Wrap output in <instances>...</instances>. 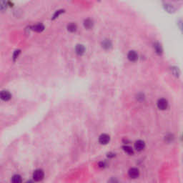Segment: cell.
I'll return each instance as SVG.
<instances>
[{
    "label": "cell",
    "instance_id": "obj_1",
    "mask_svg": "<svg viewBox=\"0 0 183 183\" xmlns=\"http://www.w3.org/2000/svg\"><path fill=\"white\" fill-rule=\"evenodd\" d=\"M44 176H45V173H44L43 170L40 169H36L33 173V179L37 182L42 180L44 178Z\"/></svg>",
    "mask_w": 183,
    "mask_h": 183
},
{
    "label": "cell",
    "instance_id": "obj_2",
    "mask_svg": "<svg viewBox=\"0 0 183 183\" xmlns=\"http://www.w3.org/2000/svg\"><path fill=\"white\" fill-rule=\"evenodd\" d=\"M157 107L161 110H165L168 107V102L166 99H160L157 101Z\"/></svg>",
    "mask_w": 183,
    "mask_h": 183
},
{
    "label": "cell",
    "instance_id": "obj_3",
    "mask_svg": "<svg viewBox=\"0 0 183 183\" xmlns=\"http://www.w3.org/2000/svg\"><path fill=\"white\" fill-rule=\"evenodd\" d=\"M128 175L129 178H132V179H136L140 175V170L135 167L131 168L128 171Z\"/></svg>",
    "mask_w": 183,
    "mask_h": 183
},
{
    "label": "cell",
    "instance_id": "obj_4",
    "mask_svg": "<svg viewBox=\"0 0 183 183\" xmlns=\"http://www.w3.org/2000/svg\"><path fill=\"white\" fill-rule=\"evenodd\" d=\"M127 58L130 62H136L138 60V54L134 50H131L128 52L127 54Z\"/></svg>",
    "mask_w": 183,
    "mask_h": 183
},
{
    "label": "cell",
    "instance_id": "obj_5",
    "mask_svg": "<svg viewBox=\"0 0 183 183\" xmlns=\"http://www.w3.org/2000/svg\"><path fill=\"white\" fill-rule=\"evenodd\" d=\"M110 141V137L107 134H102L99 137V142L102 144H108L109 142Z\"/></svg>",
    "mask_w": 183,
    "mask_h": 183
},
{
    "label": "cell",
    "instance_id": "obj_6",
    "mask_svg": "<svg viewBox=\"0 0 183 183\" xmlns=\"http://www.w3.org/2000/svg\"><path fill=\"white\" fill-rule=\"evenodd\" d=\"M145 147V143L142 140H137L135 143V148L137 151H142Z\"/></svg>",
    "mask_w": 183,
    "mask_h": 183
},
{
    "label": "cell",
    "instance_id": "obj_7",
    "mask_svg": "<svg viewBox=\"0 0 183 183\" xmlns=\"http://www.w3.org/2000/svg\"><path fill=\"white\" fill-rule=\"evenodd\" d=\"M102 47L106 50H110V49L113 47V44H112L111 41L110 39H104V40L102 42Z\"/></svg>",
    "mask_w": 183,
    "mask_h": 183
},
{
    "label": "cell",
    "instance_id": "obj_8",
    "mask_svg": "<svg viewBox=\"0 0 183 183\" xmlns=\"http://www.w3.org/2000/svg\"><path fill=\"white\" fill-rule=\"evenodd\" d=\"M0 96H1V100L4 101H9L12 97L11 94L8 91H1Z\"/></svg>",
    "mask_w": 183,
    "mask_h": 183
},
{
    "label": "cell",
    "instance_id": "obj_9",
    "mask_svg": "<svg viewBox=\"0 0 183 183\" xmlns=\"http://www.w3.org/2000/svg\"><path fill=\"white\" fill-rule=\"evenodd\" d=\"M31 28H32V30L35 31V32H42V31H44V29H45V26H44L42 24L39 23L32 26Z\"/></svg>",
    "mask_w": 183,
    "mask_h": 183
},
{
    "label": "cell",
    "instance_id": "obj_10",
    "mask_svg": "<svg viewBox=\"0 0 183 183\" xmlns=\"http://www.w3.org/2000/svg\"><path fill=\"white\" fill-rule=\"evenodd\" d=\"M76 53L79 56H82L85 54V47L82 45H77L75 48Z\"/></svg>",
    "mask_w": 183,
    "mask_h": 183
},
{
    "label": "cell",
    "instance_id": "obj_11",
    "mask_svg": "<svg viewBox=\"0 0 183 183\" xmlns=\"http://www.w3.org/2000/svg\"><path fill=\"white\" fill-rule=\"evenodd\" d=\"M164 9H165V11L167 12L168 13H174L175 12V8L173 5L170 4H168V3H166L163 5Z\"/></svg>",
    "mask_w": 183,
    "mask_h": 183
},
{
    "label": "cell",
    "instance_id": "obj_12",
    "mask_svg": "<svg viewBox=\"0 0 183 183\" xmlns=\"http://www.w3.org/2000/svg\"><path fill=\"white\" fill-rule=\"evenodd\" d=\"M154 49L155 52L157 53L158 55H162V53H163V49H162V46L159 42H155L154 44Z\"/></svg>",
    "mask_w": 183,
    "mask_h": 183
},
{
    "label": "cell",
    "instance_id": "obj_13",
    "mask_svg": "<svg viewBox=\"0 0 183 183\" xmlns=\"http://www.w3.org/2000/svg\"><path fill=\"white\" fill-rule=\"evenodd\" d=\"M93 25H94V23H93V21L91 19H87V20H85L84 21V26L86 29H92L93 27Z\"/></svg>",
    "mask_w": 183,
    "mask_h": 183
},
{
    "label": "cell",
    "instance_id": "obj_14",
    "mask_svg": "<svg viewBox=\"0 0 183 183\" xmlns=\"http://www.w3.org/2000/svg\"><path fill=\"white\" fill-rule=\"evenodd\" d=\"M7 6H8V3L6 0H0V9H1V12L6 11Z\"/></svg>",
    "mask_w": 183,
    "mask_h": 183
},
{
    "label": "cell",
    "instance_id": "obj_15",
    "mask_svg": "<svg viewBox=\"0 0 183 183\" xmlns=\"http://www.w3.org/2000/svg\"><path fill=\"white\" fill-rule=\"evenodd\" d=\"M77 29V24L75 23H69L67 25V30L70 32H75Z\"/></svg>",
    "mask_w": 183,
    "mask_h": 183
},
{
    "label": "cell",
    "instance_id": "obj_16",
    "mask_svg": "<svg viewBox=\"0 0 183 183\" xmlns=\"http://www.w3.org/2000/svg\"><path fill=\"white\" fill-rule=\"evenodd\" d=\"M171 71H172V75L175 77H179L180 75V71L178 67H171Z\"/></svg>",
    "mask_w": 183,
    "mask_h": 183
},
{
    "label": "cell",
    "instance_id": "obj_17",
    "mask_svg": "<svg viewBox=\"0 0 183 183\" xmlns=\"http://www.w3.org/2000/svg\"><path fill=\"white\" fill-rule=\"evenodd\" d=\"M122 148H123L124 151H125L126 153H127L128 155H133L134 154L133 149H132L131 147H129V146H127V145L123 146V147H122Z\"/></svg>",
    "mask_w": 183,
    "mask_h": 183
},
{
    "label": "cell",
    "instance_id": "obj_18",
    "mask_svg": "<svg viewBox=\"0 0 183 183\" xmlns=\"http://www.w3.org/2000/svg\"><path fill=\"white\" fill-rule=\"evenodd\" d=\"M22 178L20 175H15L12 177V182H14V183H20L22 182Z\"/></svg>",
    "mask_w": 183,
    "mask_h": 183
},
{
    "label": "cell",
    "instance_id": "obj_19",
    "mask_svg": "<svg viewBox=\"0 0 183 183\" xmlns=\"http://www.w3.org/2000/svg\"><path fill=\"white\" fill-rule=\"evenodd\" d=\"M64 12V9H59L57 10V11H56L55 12H54V14H53V17H52V20H55V19L58 18L59 17H60V15H61L62 13Z\"/></svg>",
    "mask_w": 183,
    "mask_h": 183
},
{
    "label": "cell",
    "instance_id": "obj_20",
    "mask_svg": "<svg viewBox=\"0 0 183 183\" xmlns=\"http://www.w3.org/2000/svg\"><path fill=\"white\" fill-rule=\"evenodd\" d=\"M20 53H21V50H20V49H17V50H16V51H14V54H13V61L14 62L16 61V60L18 58V57H19V55L20 54Z\"/></svg>",
    "mask_w": 183,
    "mask_h": 183
},
{
    "label": "cell",
    "instance_id": "obj_21",
    "mask_svg": "<svg viewBox=\"0 0 183 183\" xmlns=\"http://www.w3.org/2000/svg\"><path fill=\"white\" fill-rule=\"evenodd\" d=\"M99 166H100V167H104L106 166V164L104 163V162H101L99 163Z\"/></svg>",
    "mask_w": 183,
    "mask_h": 183
},
{
    "label": "cell",
    "instance_id": "obj_22",
    "mask_svg": "<svg viewBox=\"0 0 183 183\" xmlns=\"http://www.w3.org/2000/svg\"><path fill=\"white\" fill-rule=\"evenodd\" d=\"M115 156V154H114V153H112V152H110L107 154V157H114Z\"/></svg>",
    "mask_w": 183,
    "mask_h": 183
}]
</instances>
